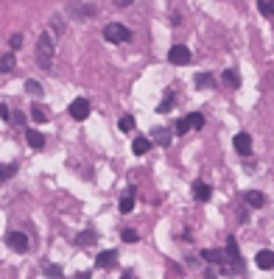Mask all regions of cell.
Returning a JSON list of instances; mask_svg holds the SVG:
<instances>
[{"label": "cell", "mask_w": 274, "mask_h": 279, "mask_svg": "<svg viewBox=\"0 0 274 279\" xmlns=\"http://www.w3.org/2000/svg\"><path fill=\"white\" fill-rule=\"evenodd\" d=\"M36 61H39V67L51 70V64H53V39H51V34L39 36V42H36Z\"/></svg>", "instance_id": "obj_1"}, {"label": "cell", "mask_w": 274, "mask_h": 279, "mask_svg": "<svg viewBox=\"0 0 274 279\" xmlns=\"http://www.w3.org/2000/svg\"><path fill=\"white\" fill-rule=\"evenodd\" d=\"M103 39L106 42H129L132 39V31L126 26H120V23H112V26L103 28Z\"/></svg>", "instance_id": "obj_2"}, {"label": "cell", "mask_w": 274, "mask_h": 279, "mask_svg": "<svg viewBox=\"0 0 274 279\" xmlns=\"http://www.w3.org/2000/svg\"><path fill=\"white\" fill-rule=\"evenodd\" d=\"M70 117H73V120H87V117H90V101H87V98H76V101L70 104Z\"/></svg>", "instance_id": "obj_3"}, {"label": "cell", "mask_w": 274, "mask_h": 279, "mask_svg": "<svg viewBox=\"0 0 274 279\" xmlns=\"http://www.w3.org/2000/svg\"><path fill=\"white\" fill-rule=\"evenodd\" d=\"M168 61L176 64V67H182V64H188L190 61V51L185 48V45H173L171 51H168Z\"/></svg>", "instance_id": "obj_4"}, {"label": "cell", "mask_w": 274, "mask_h": 279, "mask_svg": "<svg viewBox=\"0 0 274 279\" xmlns=\"http://www.w3.org/2000/svg\"><path fill=\"white\" fill-rule=\"evenodd\" d=\"M235 151H238L240 157H249V154H252V137H249L246 131L235 134Z\"/></svg>", "instance_id": "obj_5"}, {"label": "cell", "mask_w": 274, "mask_h": 279, "mask_svg": "<svg viewBox=\"0 0 274 279\" xmlns=\"http://www.w3.org/2000/svg\"><path fill=\"white\" fill-rule=\"evenodd\" d=\"M6 243H9L14 251H26L28 249V237L23 235V232H9V235H6Z\"/></svg>", "instance_id": "obj_6"}, {"label": "cell", "mask_w": 274, "mask_h": 279, "mask_svg": "<svg viewBox=\"0 0 274 279\" xmlns=\"http://www.w3.org/2000/svg\"><path fill=\"white\" fill-rule=\"evenodd\" d=\"M255 262H257V268H263V271L274 268V251H269V249H263V251H257Z\"/></svg>", "instance_id": "obj_7"}, {"label": "cell", "mask_w": 274, "mask_h": 279, "mask_svg": "<svg viewBox=\"0 0 274 279\" xmlns=\"http://www.w3.org/2000/svg\"><path fill=\"white\" fill-rule=\"evenodd\" d=\"M210 195H213L210 184H205V182H193V198H196V201H207Z\"/></svg>", "instance_id": "obj_8"}, {"label": "cell", "mask_w": 274, "mask_h": 279, "mask_svg": "<svg viewBox=\"0 0 274 279\" xmlns=\"http://www.w3.org/2000/svg\"><path fill=\"white\" fill-rule=\"evenodd\" d=\"M202 257H205L207 262H213V265H224V260H227V251H218V249H207V251H202Z\"/></svg>", "instance_id": "obj_9"}, {"label": "cell", "mask_w": 274, "mask_h": 279, "mask_svg": "<svg viewBox=\"0 0 274 279\" xmlns=\"http://www.w3.org/2000/svg\"><path fill=\"white\" fill-rule=\"evenodd\" d=\"M26 137H28V145H31V148H36V151L45 148V137H42V134H39L36 129H28V131H26Z\"/></svg>", "instance_id": "obj_10"}, {"label": "cell", "mask_w": 274, "mask_h": 279, "mask_svg": "<svg viewBox=\"0 0 274 279\" xmlns=\"http://www.w3.org/2000/svg\"><path fill=\"white\" fill-rule=\"evenodd\" d=\"M14 64H17L14 51H9L6 56H0V73H11V70H14Z\"/></svg>", "instance_id": "obj_11"}, {"label": "cell", "mask_w": 274, "mask_h": 279, "mask_svg": "<svg viewBox=\"0 0 274 279\" xmlns=\"http://www.w3.org/2000/svg\"><path fill=\"white\" fill-rule=\"evenodd\" d=\"M227 257H230L235 265L240 262V251H238V243H235V237H227Z\"/></svg>", "instance_id": "obj_12"}, {"label": "cell", "mask_w": 274, "mask_h": 279, "mask_svg": "<svg viewBox=\"0 0 274 279\" xmlns=\"http://www.w3.org/2000/svg\"><path fill=\"white\" fill-rule=\"evenodd\" d=\"M148 148H151V140H146V137H137L135 142H132V151H135V154H140V157H143V154H148Z\"/></svg>", "instance_id": "obj_13"}, {"label": "cell", "mask_w": 274, "mask_h": 279, "mask_svg": "<svg viewBox=\"0 0 274 279\" xmlns=\"http://www.w3.org/2000/svg\"><path fill=\"white\" fill-rule=\"evenodd\" d=\"M246 204H249V207H263L266 195H263V193H257V190H249L246 193Z\"/></svg>", "instance_id": "obj_14"}, {"label": "cell", "mask_w": 274, "mask_h": 279, "mask_svg": "<svg viewBox=\"0 0 274 279\" xmlns=\"http://www.w3.org/2000/svg\"><path fill=\"white\" fill-rule=\"evenodd\" d=\"M224 84L232 87V89H238L240 87V76L235 73V70H224Z\"/></svg>", "instance_id": "obj_15"}, {"label": "cell", "mask_w": 274, "mask_h": 279, "mask_svg": "<svg viewBox=\"0 0 274 279\" xmlns=\"http://www.w3.org/2000/svg\"><path fill=\"white\" fill-rule=\"evenodd\" d=\"M112 262H115V251H101L98 260H95V265H98V268H109Z\"/></svg>", "instance_id": "obj_16"}, {"label": "cell", "mask_w": 274, "mask_h": 279, "mask_svg": "<svg viewBox=\"0 0 274 279\" xmlns=\"http://www.w3.org/2000/svg\"><path fill=\"white\" fill-rule=\"evenodd\" d=\"M132 209H135V195H132V193H126V195L120 198V212H123V215H129Z\"/></svg>", "instance_id": "obj_17"}, {"label": "cell", "mask_w": 274, "mask_h": 279, "mask_svg": "<svg viewBox=\"0 0 274 279\" xmlns=\"http://www.w3.org/2000/svg\"><path fill=\"white\" fill-rule=\"evenodd\" d=\"M257 9L266 17H274V0H257Z\"/></svg>", "instance_id": "obj_18"}, {"label": "cell", "mask_w": 274, "mask_h": 279, "mask_svg": "<svg viewBox=\"0 0 274 279\" xmlns=\"http://www.w3.org/2000/svg\"><path fill=\"white\" fill-rule=\"evenodd\" d=\"M31 117H34V123H45V120H48V112H45L39 104H34V106H31Z\"/></svg>", "instance_id": "obj_19"}, {"label": "cell", "mask_w": 274, "mask_h": 279, "mask_svg": "<svg viewBox=\"0 0 274 279\" xmlns=\"http://www.w3.org/2000/svg\"><path fill=\"white\" fill-rule=\"evenodd\" d=\"M196 87H215V79L210 73H199L196 76Z\"/></svg>", "instance_id": "obj_20"}, {"label": "cell", "mask_w": 274, "mask_h": 279, "mask_svg": "<svg viewBox=\"0 0 274 279\" xmlns=\"http://www.w3.org/2000/svg\"><path fill=\"white\" fill-rule=\"evenodd\" d=\"M14 173H17V162H11V165H3V167H0V182L11 179Z\"/></svg>", "instance_id": "obj_21"}, {"label": "cell", "mask_w": 274, "mask_h": 279, "mask_svg": "<svg viewBox=\"0 0 274 279\" xmlns=\"http://www.w3.org/2000/svg\"><path fill=\"white\" fill-rule=\"evenodd\" d=\"M188 120H190V129H205V114L193 112V114H188Z\"/></svg>", "instance_id": "obj_22"}, {"label": "cell", "mask_w": 274, "mask_h": 279, "mask_svg": "<svg viewBox=\"0 0 274 279\" xmlns=\"http://www.w3.org/2000/svg\"><path fill=\"white\" fill-rule=\"evenodd\" d=\"M137 232L135 229H123V232H120V240H123V243H137Z\"/></svg>", "instance_id": "obj_23"}, {"label": "cell", "mask_w": 274, "mask_h": 279, "mask_svg": "<svg viewBox=\"0 0 274 279\" xmlns=\"http://www.w3.org/2000/svg\"><path fill=\"white\" fill-rule=\"evenodd\" d=\"M78 246H87V243H95V232H81V235L76 237Z\"/></svg>", "instance_id": "obj_24"}, {"label": "cell", "mask_w": 274, "mask_h": 279, "mask_svg": "<svg viewBox=\"0 0 274 279\" xmlns=\"http://www.w3.org/2000/svg\"><path fill=\"white\" fill-rule=\"evenodd\" d=\"M171 106H173V95H165V98H163V104H160V109H157V112H160V114H165V112H171Z\"/></svg>", "instance_id": "obj_25"}, {"label": "cell", "mask_w": 274, "mask_h": 279, "mask_svg": "<svg viewBox=\"0 0 274 279\" xmlns=\"http://www.w3.org/2000/svg\"><path fill=\"white\" fill-rule=\"evenodd\" d=\"M168 137H171V134H168L165 129H160V131H157V142H160L163 148H165V145H171V140H168Z\"/></svg>", "instance_id": "obj_26"}, {"label": "cell", "mask_w": 274, "mask_h": 279, "mask_svg": "<svg viewBox=\"0 0 274 279\" xmlns=\"http://www.w3.org/2000/svg\"><path fill=\"white\" fill-rule=\"evenodd\" d=\"M118 126H120V131H132L135 129V117H120Z\"/></svg>", "instance_id": "obj_27"}, {"label": "cell", "mask_w": 274, "mask_h": 279, "mask_svg": "<svg viewBox=\"0 0 274 279\" xmlns=\"http://www.w3.org/2000/svg\"><path fill=\"white\" fill-rule=\"evenodd\" d=\"M45 277L59 279V277H62V268H59V265H48V268H45Z\"/></svg>", "instance_id": "obj_28"}, {"label": "cell", "mask_w": 274, "mask_h": 279, "mask_svg": "<svg viewBox=\"0 0 274 279\" xmlns=\"http://www.w3.org/2000/svg\"><path fill=\"white\" fill-rule=\"evenodd\" d=\"M173 131H176V134H185V131H190V120H188V117H182V120L176 123V129H173Z\"/></svg>", "instance_id": "obj_29"}, {"label": "cell", "mask_w": 274, "mask_h": 279, "mask_svg": "<svg viewBox=\"0 0 274 279\" xmlns=\"http://www.w3.org/2000/svg\"><path fill=\"white\" fill-rule=\"evenodd\" d=\"M26 89L31 92V95H42V87H39L36 81H26Z\"/></svg>", "instance_id": "obj_30"}, {"label": "cell", "mask_w": 274, "mask_h": 279, "mask_svg": "<svg viewBox=\"0 0 274 279\" xmlns=\"http://www.w3.org/2000/svg\"><path fill=\"white\" fill-rule=\"evenodd\" d=\"M9 45H11V51H17L20 45H23V36H20V34H14V36L9 39Z\"/></svg>", "instance_id": "obj_31"}, {"label": "cell", "mask_w": 274, "mask_h": 279, "mask_svg": "<svg viewBox=\"0 0 274 279\" xmlns=\"http://www.w3.org/2000/svg\"><path fill=\"white\" fill-rule=\"evenodd\" d=\"M0 117H3V120H11V117H9V106H6V104H0Z\"/></svg>", "instance_id": "obj_32"}, {"label": "cell", "mask_w": 274, "mask_h": 279, "mask_svg": "<svg viewBox=\"0 0 274 279\" xmlns=\"http://www.w3.org/2000/svg\"><path fill=\"white\" fill-rule=\"evenodd\" d=\"M132 3H135V0H115V6H118V9H126V6H132Z\"/></svg>", "instance_id": "obj_33"}]
</instances>
